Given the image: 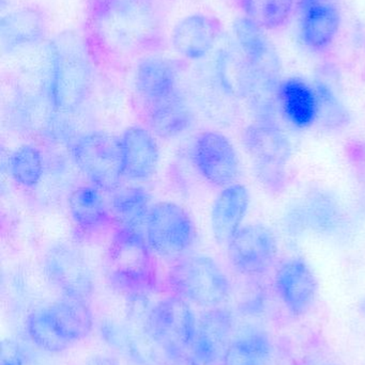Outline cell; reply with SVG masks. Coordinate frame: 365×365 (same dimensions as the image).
<instances>
[{"label":"cell","instance_id":"cell-21","mask_svg":"<svg viewBox=\"0 0 365 365\" xmlns=\"http://www.w3.org/2000/svg\"><path fill=\"white\" fill-rule=\"evenodd\" d=\"M68 208L73 222L84 233H100L113 222V214L102 190L94 185L73 190L69 197Z\"/></svg>","mask_w":365,"mask_h":365},{"label":"cell","instance_id":"cell-9","mask_svg":"<svg viewBox=\"0 0 365 365\" xmlns=\"http://www.w3.org/2000/svg\"><path fill=\"white\" fill-rule=\"evenodd\" d=\"M43 270L64 297L86 300L94 289V274L83 255L70 245L56 244L45 253Z\"/></svg>","mask_w":365,"mask_h":365},{"label":"cell","instance_id":"cell-6","mask_svg":"<svg viewBox=\"0 0 365 365\" xmlns=\"http://www.w3.org/2000/svg\"><path fill=\"white\" fill-rule=\"evenodd\" d=\"M145 233L154 255L175 261L186 255L196 237L190 214L179 204L169 201L151 206Z\"/></svg>","mask_w":365,"mask_h":365},{"label":"cell","instance_id":"cell-18","mask_svg":"<svg viewBox=\"0 0 365 365\" xmlns=\"http://www.w3.org/2000/svg\"><path fill=\"white\" fill-rule=\"evenodd\" d=\"M250 206V192L235 182L223 188L211 208V230L218 244L226 245L242 227Z\"/></svg>","mask_w":365,"mask_h":365},{"label":"cell","instance_id":"cell-33","mask_svg":"<svg viewBox=\"0 0 365 365\" xmlns=\"http://www.w3.org/2000/svg\"><path fill=\"white\" fill-rule=\"evenodd\" d=\"M26 328L30 340L42 351L47 353H61L68 349L49 327L42 309L29 315Z\"/></svg>","mask_w":365,"mask_h":365},{"label":"cell","instance_id":"cell-27","mask_svg":"<svg viewBox=\"0 0 365 365\" xmlns=\"http://www.w3.org/2000/svg\"><path fill=\"white\" fill-rule=\"evenodd\" d=\"M271 354L272 344L268 334L253 330L229 342L222 361L224 365H267Z\"/></svg>","mask_w":365,"mask_h":365},{"label":"cell","instance_id":"cell-34","mask_svg":"<svg viewBox=\"0 0 365 365\" xmlns=\"http://www.w3.org/2000/svg\"><path fill=\"white\" fill-rule=\"evenodd\" d=\"M1 365H24L23 354L12 341L2 342Z\"/></svg>","mask_w":365,"mask_h":365},{"label":"cell","instance_id":"cell-36","mask_svg":"<svg viewBox=\"0 0 365 365\" xmlns=\"http://www.w3.org/2000/svg\"><path fill=\"white\" fill-rule=\"evenodd\" d=\"M327 365H332V364H327Z\"/></svg>","mask_w":365,"mask_h":365},{"label":"cell","instance_id":"cell-7","mask_svg":"<svg viewBox=\"0 0 365 365\" xmlns=\"http://www.w3.org/2000/svg\"><path fill=\"white\" fill-rule=\"evenodd\" d=\"M72 158L88 181L101 190L119 189L122 175L119 139L103 132H91L73 141Z\"/></svg>","mask_w":365,"mask_h":365},{"label":"cell","instance_id":"cell-15","mask_svg":"<svg viewBox=\"0 0 365 365\" xmlns=\"http://www.w3.org/2000/svg\"><path fill=\"white\" fill-rule=\"evenodd\" d=\"M233 314L224 308H210L197 319L191 354L197 365H214L222 359L233 331Z\"/></svg>","mask_w":365,"mask_h":365},{"label":"cell","instance_id":"cell-19","mask_svg":"<svg viewBox=\"0 0 365 365\" xmlns=\"http://www.w3.org/2000/svg\"><path fill=\"white\" fill-rule=\"evenodd\" d=\"M46 21L38 9L24 6L4 15L0 26V40L4 51L15 53L36 46L44 40Z\"/></svg>","mask_w":365,"mask_h":365},{"label":"cell","instance_id":"cell-4","mask_svg":"<svg viewBox=\"0 0 365 365\" xmlns=\"http://www.w3.org/2000/svg\"><path fill=\"white\" fill-rule=\"evenodd\" d=\"M197 319L190 302L180 296L164 298L151 307L144 329L169 358H180L191 351Z\"/></svg>","mask_w":365,"mask_h":365},{"label":"cell","instance_id":"cell-3","mask_svg":"<svg viewBox=\"0 0 365 365\" xmlns=\"http://www.w3.org/2000/svg\"><path fill=\"white\" fill-rule=\"evenodd\" d=\"M167 280L176 295L206 308L220 306L231 295L229 278L207 255H184L176 259Z\"/></svg>","mask_w":365,"mask_h":365},{"label":"cell","instance_id":"cell-25","mask_svg":"<svg viewBox=\"0 0 365 365\" xmlns=\"http://www.w3.org/2000/svg\"><path fill=\"white\" fill-rule=\"evenodd\" d=\"M216 75L221 89L236 98H248L254 86V68L238 49L224 51L216 58Z\"/></svg>","mask_w":365,"mask_h":365},{"label":"cell","instance_id":"cell-16","mask_svg":"<svg viewBox=\"0 0 365 365\" xmlns=\"http://www.w3.org/2000/svg\"><path fill=\"white\" fill-rule=\"evenodd\" d=\"M341 14L331 0H299V30L308 48L321 51L336 40Z\"/></svg>","mask_w":365,"mask_h":365},{"label":"cell","instance_id":"cell-28","mask_svg":"<svg viewBox=\"0 0 365 365\" xmlns=\"http://www.w3.org/2000/svg\"><path fill=\"white\" fill-rule=\"evenodd\" d=\"M8 171L15 182L21 186L34 187L40 182L44 173L42 154L32 145L17 148L8 160Z\"/></svg>","mask_w":365,"mask_h":365},{"label":"cell","instance_id":"cell-20","mask_svg":"<svg viewBox=\"0 0 365 365\" xmlns=\"http://www.w3.org/2000/svg\"><path fill=\"white\" fill-rule=\"evenodd\" d=\"M134 83L146 105L163 100L178 90L175 64L163 56H147L137 64Z\"/></svg>","mask_w":365,"mask_h":365},{"label":"cell","instance_id":"cell-5","mask_svg":"<svg viewBox=\"0 0 365 365\" xmlns=\"http://www.w3.org/2000/svg\"><path fill=\"white\" fill-rule=\"evenodd\" d=\"M242 141L254 160L259 181L271 190H281L285 185V166L291 152L286 135L274 122L256 121L246 128Z\"/></svg>","mask_w":365,"mask_h":365},{"label":"cell","instance_id":"cell-24","mask_svg":"<svg viewBox=\"0 0 365 365\" xmlns=\"http://www.w3.org/2000/svg\"><path fill=\"white\" fill-rule=\"evenodd\" d=\"M105 342L136 365H158L159 349L145 329H131L114 323L102 324Z\"/></svg>","mask_w":365,"mask_h":365},{"label":"cell","instance_id":"cell-26","mask_svg":"<svg viewBox=\"0 0 365 365\" xmlns=\"http://www.w3.org/2000/svg\"><path fill=\"white\" fill-rule=\"evenodd\" d=\"M150 201L149 192L143 187H126L114 191L109 207L118 227L145 233Z\"/></svg>","mask_w":365,"mask_h":365},{"label":"cell","instance_id":"cell-29","mask_svg":"<svg viewBox=\"0 0 365 365\" xmlns=\"http://www.w3.org/2000/svg\"><path fill=\"white\" fill-rule=\"evenodd\" d=\"M246 16L265 30L285 26L293 12L295 0H241Z\"/></svg>","mask_w":365,"mask_h":365},{"label":"cell","instance_id":"cell-2","mask_svg":"<svg viewBox=\"0 0 365 365\" xmlns=\"http://www.w3.org/2000/svg\"><path fill=\"white\" fill-rule=\"evenodd\" d=\"M152 251L144 232L117 227L106 257L107 280L126 295L147 294L156 287Z\"/></svg>","mask_w":365,"mask_h":365},{"label":"cell","instance_id":"cell-11","mask_svg":"<svg viewBox=\"0 0 365 365\" xmlns=\"http://www.w3.org/2000/svg\"><path fill=\"white\" fill-rule=\"evenodd\" d=\"M221 32V24L216 17L206 13H191L174 26L171 45L180 57L197 61L214 51Z\"/></svg>","mask_w":365,"mask_h":365},{"label":"cell","instance_id":"cell-22","mask_svg":"<svg viewBox=\"0 0 365 365\" xmlns=\"http://www.w3.org/2000/svg\"><path fill=\"white\" fill-rule=\"evenodd\" d=\"M149 130L163 139L181 136L193 123V113L184 94L176 90L173 94L147 105Z\"/></svg>","mask_w":365,"mask_h":365},{"label":"cell","instance_id":"cell-1","mask_svg":"<svg viewBox=\"0 0 365 365\" xmlns=\"http://www.w3.org/2000/svg\"><path fill=\"white\" fill-rule=\"evenodd\" d=\"M47 55L49 103L56 113H74L91 89L92 68L85 44L77 34H61L49 43Z\"/></svg>","mask_w":365,"mask_h":365},{"label":"cell","instance_id":"cell-10","mask_svg":"<svg viewBox=\"0 0 365 365\" xmlns=\"http://www.w3.org/2000/svg\"><path fill=\"white\" fill-rule=\"evenodd\" d=\"M278 242L271 230L263 225L240 227L227 244V257L234 269L244 276H261L276 262Z\"/></svg>","mask_w":365,"mask_h":365},{"label":"cell","instance_id":"cell-14","mask_svg":"<svg viewBox=\"0 0 365 365\" xmlns=\"http://www.w3.org/2000/svg\"><path fill=\"white\" fill-rule=\"evenodd\" d=\"M276 287L287 310L295 315L306 314L317 297L319 284L316 277L304 259L284 262L276 274Z\"/></svg>","mask_w":365,"mask_h":365},{"label":"cell","instance_id":"cell-8","mask_svg":"<svg viewBox=\"0 0 365 365\" xmlns=\"http://www.w3.org/2000/svg\"><path fill=\"white\" fill-rule=\"evenodd\" d=\"M191 160L199 175L216 187L235 184L240 175L237 150L225 135L206 130L197 135L191 148Z\"/></svg>","mask_w":365,"mask_h":365},{"label":"cell","instance_id":"cell-13","mask_svg":"<svg viewBox=\"0 0 365 365\" xmlns=\"http://www.w3.org/2000/svg\"><path fill=\"white\" fill-rule=\"evenodd\" d=\"M122 175L131 182H146L158 170L160 148L156 135L141 126L126 128L119 138Z\"/></svg>","mask_w":365,"mask_h":365},{"label":"cell","instance_id":"cell-23","mask_svg":"<svg viewBox=\"0 0 365 365\" xmlns=\"http://www.w3.org/2000/svg\"><path fill=\"white\" fill-rule=\"evenodd\" d=\"M279 104L287 121L298 128H310L319 120V98L314 86L291 77L279 87Z\"/></svg>","mask_w":365,"mask_h":365},{"label":"cell","instance_id":"cell-32","mask_svg":"<svg viewBox=\"0 0 365 365\" xmlns=\"http://www.w3.org/2000/svg\"><path fill=\"white\" fill-rule=\"evenodd\" d=\"M154 0H94V9L100 19L116 15L133 19L146 16L151 11Z\"/></svg>","mask_w":365,"mask_h":365},{"label":"cell","instance_id":"cell-12","mask_svg":"<svg viewBox=\"0 0 365 365\" xmlns=\"http://www.w3.org/2000/svg\"><path fill=\"white\" fill-rule=\"evenodd\" d=\"M233 34L238 49L250 62L257 77L280 83V58L265 29L244 16L234 21Z\"/></svg>","mask_w":365,"mask_h":365},{"label":"cell","instance_id":"cell-30","mask_svg":"<svg viewBox=\"0 0 365 365\" xmlns=\"http://www.w3.org/2000/svg\"><path fill=\"white\" fill-rule=\"evenodd\" d=\"M304 220L309 227L329 231L340 221V207L336 200L326 192H314L304 201Z\"/></svg>","mask_w":365,"mask_h":365},{"label":"cell","instance_id":"cell-35","mask_svg":"<svg viewBox=\"0 0 365 365\" xmlns=\"http://www.w3.org/2000/svg\"><path fill=\"white\" fill-rule=\"evenodd\" d=\"M84 365H121L115 358L106 355H94L86 360Z\"/></svg>","mask_w":365,"mask_h":365},{"label":"cell","instance_id":"cell-17","mask_svg":"<svg viewBox=\"0 0 365 365\" xmlns=\"http://www.w3.org/2000/svg\"><path fill=\"white\" fill-rule=\"evenodd\" d=\"M42 311L54 334L68 349L87 338L94 327L91 311L84 300L64 297Z\"/></svg>","mask_w":365,"mask_h":365},{"label":"cell","instance_id":"cell-31","mask_svg":"<svg viewBox=\"0 0 365 365\" xmlns=\"http://www.w3.org/2000/svg\"><path fill=\"white\" fill-rule=\"evenodd\" d=\"M319 98V120L328 128H340L349 123V113L329 85L319 81L314 85Z\"/></svg>","mask_w":365,"mask_h":365}]
</instances>
